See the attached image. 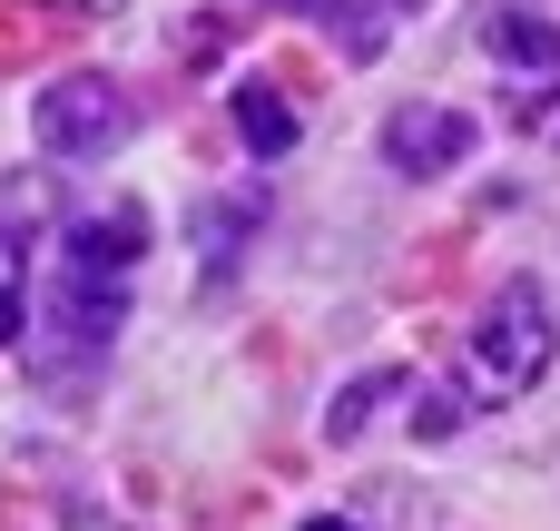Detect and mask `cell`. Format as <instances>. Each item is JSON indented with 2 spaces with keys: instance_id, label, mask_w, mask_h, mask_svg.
Here are the masks:
<instances>
[{
  "instance_id": "cell-13",
  "label": "cell",
  "mask_w": 560,
  "mask_h": 531,
  "mask_svg": "<svg viewBox=\"0 0 560 531\" xmlns=\"http://www.w3.org/2000/svg\"><path fill=\"white\" fill-rule=\"evenodd\" d=\"M276 10H335V0H276Z\"/></svg>"
},
{
  "instance_id": "cell-1",
  "label": "cell",
  "mask_w": 560,
  "mask_h": 531,
  "mask_svg": "<svg viewBox=\"0 0 560 531\" xmlns=\"http://www.w3.org/2000/svg\"><path fill=\"white\" fill-rule=\"evenodd\" d=\"M551 355H560L551 305H541L532 276H512V286L482 305V325H472V394H482V404H512V394H532V384L551 374Z\"/></svg>"
},
{
  "instance_id": "cell-6",
  "label": "cell",
  "mask_w": 560,
  "mask_h": 531,
  "mask_svg": "<svg viewBox=\"0 0 560 531\" xmlns=\"http://www.w3.org/2000/svg\"><path fill=\"white\" fill-rule=\"evenodd\" d=\"M236 138H246L256 158H285V148H295V108H285V89L246 79V89H236Z\"/></svg>"
},
{
  "instance_id": "cell-15",
  "label": "cell",
  "mask_w": 560,
  "mask_h": 531,
  "mask_svg": "<svg viewBox=\"0 0 560 531\" xmlns=\"http://www.w3.org/2000/svg\"><path fill=\"white\" fill-rule=\"evenodd\" d=\"M404 10H413V0H404Z\"/></svg>"
},
{
  "instance_id": "cell-4",
  "label": "cell",
  "mask_w": 560,
  "mask_h": 531,
  "mask_svg": "<svg viewBox=\"0 0 560 531\" xmlns=\"http://www.w3.org/2000/svg\"><path fill=\"white\" fill-rule=\"evenodd\" d=\"M148 246V217L138 207H118V217H79L69 227V246H59V266H79V276H128V256Z\"/></svg>"
},
{
  "instance_id": "cell-10",
  "label": "cell",
  "mask_w": 560,
  "mask_h": 531,
  "mask_svg": "<svg viewBox=\"0 0 560 531\" xmlns=\"http://www.w3.org/2000/svg\"><path fill=\"white\" fill-rule=\"evenodd\" d=\"M522 128H532V138H560V89H532V99H522Z\"/></svg>"
},
{
  "instance_id": "cell-11",
  "label": "cell",
  "mask_w": 560,
  "mask_h": 531,
  "mask_svg": "<svg viewBox=\"0 0 560 531\" xmlns=\"http://www.w3.org/2000/svg\"><path fill=\"white\" fill-rule=\"evenodd\" d=\"M10 335H20V296L0 286V345H10Z\"/></svg>"
},
{
  "instance_id": "cell-12",
  "label": "cell",
  "mask_w": 560,
  "mask_h": 531,
  "mask_svg": "<svg viewBox=\"0 0 560 531\" xmlns=\"http://www.w3.org/2000/svg\"><path fill=\"white\" fill-rule=\"evenodd\" d=\"M49 10H118V0H49Z\"/></svg>"
},
{
  "instance_id": "cell-5",
  "label": "cell",
  "mask_w": 560,
  "mask_h": 531,
  "mask_svg": "<svg viewBox=\"0 0 560 531\" xmlns=\"http://www.w3.org/2000/svg\"><path fill=\"white\" fill-rule=\"evenodd\" d=\"M482 49L512 59V69H560V30L541 10H492V20H482Z\"/></svg>"
},
{
  "instance_id": "cell-9",
  "label": "cell",
  "mask_w": 560,
  "mask_h": 531,
  "mask_svg": "<svg viewBox=\"0 0 560 531\" xmlns=\"http://www.w3.org/2000/svg\"><path fill=\"white\" fill-rule=\"evenodd\" d=\"M453 424H463V384H413V434L443 443Z\"/></svg>"
},
{
  "instance_id": "cell-14",
  "label": "cell",
  "mask_w": 560,
  "mask_h": 531,
  "mask_svg": "<svg viewBox=\"0 0 560 531\" xmlns=\"http://www.w3.org/2000/svg\"><path fill=\"white\" fill-rule=\"evenodd\" d=\"M305 531H354V522H305Z\"/></svg>"
},
{
  "instance_id": "cell-8",
  "label": "cell",
  "mask_w": 560,
  "mask_h": 531,
  "mask_svg": "<svg viewBox=\"0 0 560 531\" xmlns=\"http://www.w3.org/2000/svg\"><path fill=\"white\" fill-rule=\"evenodd\" d=\"M384 394H404V374H354V384L335 394V414H325V434H335V443H354V434L374 424V404H384Z\"/></svg>"
},
{
  "instance_id": "cell-7",
  "label": "cell",
  "mask_w": 560,
  "mask_h": 531,
  "mask_svg": "<svg viewBox=\"0 0 560 531\" xmlns=\"http://www.w3.org/2000/svg\"><path fill=\"white\" fill-rule=\"evenodd\" d=\"M246 227H256V197H207V207H197V236H207V266H226V256L246 246Z\"/></svg>"
},
{
  "instance_id": "cell-3",
  "label": "cell",
  "mask_w": 560,
  "mask_h": 531,
  "mask_svg": "<svg viewBox=\"0 0 560 531\" xmlns=\"http://www.w3.org/2000/svg\"><path fill=\"white\" fill-rule=\"evenodd\" d=\"M384 158H394L404 177H443V168L472 158V118H463V108H404V118L384 128Z\"/></svg>"
},
{
  "instance_id": "cell-2",
  "label": "cell",
  "mask_w": 560,
  "mask_h": 531,
  "mask_svg": "<svg viewBox=\"0 0 560 531\" xmlns=\"http://www.w3.org/2000/svg\"><path fill=\"white\" fill-rule=\"evenodd\" d=\"M30 128H39V148H49V158H108V148L128 138V89H118V79H98V69H79V79L39 89Z\"/></svg>"
}]
</instances>
